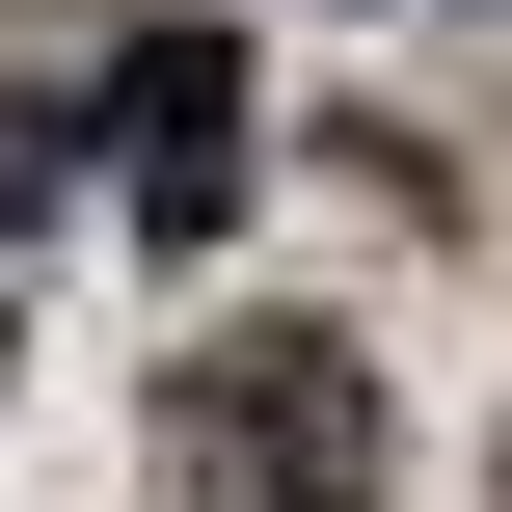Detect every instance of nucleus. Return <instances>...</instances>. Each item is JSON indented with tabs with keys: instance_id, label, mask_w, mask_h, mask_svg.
<instances>
[{
	"instance_id": "nucleus-1",
	"label": "nucleus",
	"mask_w": 512,
	"mask_h": 512,
	"mask_svg": "<svg viewBox=\"0 0 512 512\" xmlns=\"http://www.w3.org/2000/svg\"><path fill=\"white\" fill-rule=\"evenodd\" d=\"M405 486V405L351 324H216L162 351V512H378Z\"/></svg>"
},
{
	"instance_id": "nucleus-2",
	"label": "nucleus",
	"mask_w": 512,
	"mask_h": 512,
	"mask_svg": "<svg viewBox=\"0 0 512 512\" xmlns=\"http://www.w3.org/2000/svg\"><path fill=\"white\" fill-rule=\"evenodd\" d=\"M108 135H135V216H162V243L243 216V54H216V27H162V54L108 81Z\"/></svg>"
}]
</instances>
